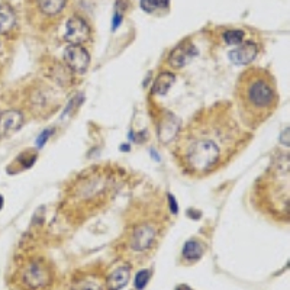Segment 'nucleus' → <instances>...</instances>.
I'll use <instances>...</instances> for the list:
<instances>
[{
	"label": "nucleus",
	"instance_id": "nucleus-12",
	"mask_svg": "<svg viewBox=\"0 0 290 290\" xmlns=\"http://www.w3.org/2000/svg\"><path fill=\"white\" fill-rule=\"evenodd\" d=\"M257 54H258V45L256 43H242L239 44L237 48H234L232 51H230L228 57L232 64L237 66H248L253 61L256 60Z\"/></svg>",
	"mask_w": 290,
	"mask_h": 290
},
{
	"label": "nucleus",
	"instance_id": "nucleus-18",
	"mask_svg": "<svg viewBox=\"0 0 290 290\" xmlns=\"http://www.w3.org/2000/svg\"><path fill=\"white\" fill-rule=\"evenodd\" d=\"M35 160H36V151L26 150V151L17 155V158L13 161V164H16L17 170H26V169H31L34 165Z\"/></svg>",
	"mask_w": 290,
	"mask_h": 290
},
{
	"label": "nucleus",
	"instance_id": "nucleus-19",
	"mask_svg": "<svg viewBox=\"0 0 290 290\" xmlns=\"http://www.w3.org/2000/svg\"><path fill=\"white\" fill-rule=\"evenodd\" d=\"M245 32L242 29H228L222 34V41L225 45H239L244 43Z\"/></svg>",
	"mask_w": 290,
	"mask_h": 290
},
{
	"label": "nucleus",
	"instance_id": "nucleus-16",
	"mask_svg": "<svg viewBox=\"0 0 290 290\" xmlns=\"http://www.w3.org/2000/svg\"><path fill=\"white\" fill-rule=\"evenodd\" d=\"M203 254H205V245L199 239L188 241L183 247V251H181L183 260L189 261V263H196L203 257Z\"/></svg>",
	"mask_w": 290,
	"mask_h": 290
},
{
	"label": "nucleus",
	"instance_id": "nucleus-7",
	"mask_svg": "<svg viewBox=\"0 0 290 290\" xmlns=\"http://www.w3.org/2000/svg\"><path fill=\"white\" fill-rule=\"evenodd\" d=\"M64 39L69 44L74 45H85L86 43L90 41L92 38V29L87 24L85 17L73 15L66 20L64 26Z\"/></svg>",
	"mask_w": 290,
	"mask_h": 290
},
{
	"label": "nucleus",
	"instance_id": "nucleus-15",
	"mask_svg": "<svg viewBox=\"0 0 290 290\" xmlns=\"http://www.w3.org/2000/svg\"><path fill=\"white\" fill-rule=\"evenodd\" d=\"M17 19L15 10L9 5H0V35H6L16 28Z\"/></svg>",
	"mask_w": 290,
	"mask_h": 290
},
{
	"label": "nucleus",
	"instance_id": "nucleus-14",
	"mask_svg": "<svg viewBox=\"0 0 290 290\" xmlns=\"http://www.w3.org/2000/svg\"><path fill=\"white\" fill-rule=\"evenodd\" d=\"M131 279V267L129 265H120L116 270H113L108 280H106V289L108 290H120L128 284Z\"/></svg>",
	"mask_w": 290,
	"mask_h": 290
},
{
	"label": "nucleus",
	"instance_id": "nucleus-23",
	"mask_svg": "<svg viewBox=\"0 0 290 290\" xmlns=\"http://www.w3.org/2000/svg\"><path fill=\"white\" fill-rule=\"evenodd\" d=\"M50 132H51V131H45L43 135L38 138V145H39V147H43V145L45 144V141H47L48 137H50Z\"/></svg>",
	"mask_w": 290,
	"mask_h": 290
},
{
	"label": "nucleus",
	"instance_id": "nucleus-25",
	"mask_svg": "<svg viewBox=\"0 0 290 290\" xmlns=\"http://www.w3.org/2000/svg\"><path fill=\"white\" fill-rule=\"evenodd\" d=\"M122 22V15L119 13H115V16H113V29H116L119 24Z\"/></svg>",
	"mask_w": 290,
	"mask_h": 290
},
{
	"label": "nucleus",
	"instance_id": "nucleus-5",
	"mask_svg": "<svg viewBox=\"0 0 290 290\" xmlns=\"http://www.w3.org/2000/svg\"><path fill=\"white\" fill-rule=\"evenodd\" d=\"M282 158L273 164L260 179L261 189L257 192L261 196V203L274 218H286L289 215V162Z\"/></svg>",
	"mask_w": 290,
	"mask_h": 290
},
{
	"label": "nucleus",
	"instance_id": "nucleus-2",
	"mask_svg": "<svg viewBox=\"0 0 290 290\" xmlns=\"http://www.w3.org/2000/svg\"><path fill=\"white\" fill-rule=\"evenodd\" d=\"M123 171L113 165H94L70 180L63 192L61 211L73 223H80L109 205L119 188Z\"/></svg>",
	"mask_w": 290,
	"mask_h": 290
},
{
	"label": "nucleus",
	"instance_id": "nucleus-27",
	"mask_svg": "<svg viewBox=\"0 0 290 290\" xmlns=\"http://www.w3.org/2000/svg\"><path fill=\"white\" fill-rule=\"evenodd\" d=\"M2 206H3V197L0 196V209H2Z\"/></svg>",
	"mask_w": 290,
	"mask_h": 290
},
{
	"label": "nucleus",
	"instance_id": "nucleus-8",
	"mask_svg": "<svg viewBox=\"0 0 290 290\" xmlns=\"http://www.w3.org/2000/svg\"><path fill=\"white\" fill-rule=\"evenodd\" d=\"M63 58L66 63V67L71 70L74 74H85L90 64V54L85 48V45L69 44L64 48Z\"/></svg>",
	"mask_w": 290,
	"mask_h": 290
},
{
	"label": "nucleus",
	"instance_id": "nucleus-21",
	"mask_svg": "<svg viewBox=\"0 0 290 290\" xmlns=\"http://www.w3.org/2000/svg\"><path fill=\"white\" fill-rule=\"evenodd\" d=\"M150 277H151V272H150V270H141V272H138L137 276H135V280H134L135 289H145V286L150 282Z\"/></svg>",
	"mask_w": 290,
	"mask_h": 290
},
{
	"label": "nucleus",
	"instance_id": "nucleus-3",
	"mask_svg": "<svg viewBox=\"0 0 290 290\" xmlns=\"http://www.w3.org/2000/svg\"><path fill=\"white\" fill-rule=\"evenodd\" d=\"M235 97L239 118L253 129L264 123L279 105L274 77L260 67H250L239 76Z\"/></svg>",
	"mask_w": 290,
	"mask_h": 290
},
{
	"label": "nucleus",
	"instance_id": "nucleus-6",
	"mask_svg": "<svg viewBox=\"0 0 290 290\" xmlns=\"http://www.w3.org/2000/svg\"><path fill=\"white\" fill-rule=\"evenodd\" d=\"M19 286L22 290H50L54 283V270L43 257L26 260L19 268Z\"/></svg>",
	"mask_w": 290,
	"mask_h": 290
},
{
	"label": "nucleus",
	"instance_id": "nucleus-9",
	"mask_svg": "<svg viewBox=\"0 0 290 290\" xmlns=\"http://www.w3.org/2000/svg\"><path fill=\"white\" fill-rule=\"evenodd\" d=\"M67 6L69 0H34V8L39 19H43V26L51 24L52 19H60Z\"/></svg>",
	"mask_w": 290,
	"mask_h": 290
},
{
	"label": "nucleus",
	"instance_id": "nucleus-24",
	"mask_svg": "<svg viewBox=\"0 0 290 290\" xmlns=\"http://www.w3.org/2000/svg\"><path fill=\"white\" fill-rule=\"evenodd\" d=\"M169 206L171 208V212L173 214H177V205H176V200H174V197L171 196V195H169Z\"/></svg>",
	"mask_w": 290,
	"mask_h": 290
},
{
	"label": "nucleus",
	"instance_id": "nucleus-10",
	"mask_svg": "<svg viewBox=\"0 0 290 290\" xmlns=\"http://www.w3.org/2000/svg\"><path fill=\"white\" fill-rule=\"evenodd\" d=\"M197 55V48L195 47V44L190 43V41H183L179 44L169 55V66L171 69L180 70L183 67H186L190 61L193 60Z\"/></svg>",
	"mask_w": 290,
	"mask_h": 290
},
{
	"label": "nucleus",
	"instance_id": "nucleus-26",
	"mask_svg": "<svg viewBox=\"0 0 290 290\" xmlns=\"http://www.w3.org/2000/svg\"><path fill=\"white\" fill-rule=\"evenodd\" d=\"M177 290H192L189 286H186V284H181L180 287H177Z\"/></svg>",
	"mask_w": 290,
	"mask_h": 290
},
{
	"label": "nucleus",
	"instance_id": "nucleus-17",
	"mask_svg": "<svg viewBox=\"0 0 290 290\" xmlns=\"http://www.w3.org/2000/svg\"><path fill=\"white\" fill-rule=\"evenodd\" d=\"M174 81H176V76L173 73L162 71L154 80L153 93L157 94V96H164L165 93H169V90L173 87Z\"/></svg>",
	"mask_w": 290,
	"mask_h": 290
},
{
	"label": "nucleus",
	"instance_id": "nucleus-13",
	"mask_svg": "<svg viewBox=\"0 0 290 290\" xmlns=\"http://www.w3.org/2000/svg\"><path fill=\"white\" fill-rule=\"evenodd\" d=\"M24 125V115L17 109L0 112V137L12 135Z\"/></svg>",
	"mask_w": 290,
	"mask_h": 290
},
{
	"label": "nucleus",
	"instance_id": "nucleus-11",
	"mask_svg": "<svg viewBox=\"0 0 290 290\" xmlns=\"http://www.w3.org/2000/svg\"><path fill=\"white\" fill-rule=\"evenodd\" d=\"M157 129H158L160 141L162 144H169L179 134L180 119L176 115H173L171 112H164L161 118L157 122Z\"/></svg>",
	"mask_w": 290,
	"mask_h": 290
},
{
	"label": "nucleus",
	"instance_id": "nucleus-1",
	"mask_svg": "<svg viewBox=\"0 0 290 290\" xmlns=\"http://www.w3.org/2000/svg\"><path fill=\"white\" fill-rule=\"evenodd\" d=\"M228 103L202 109L174 138L173 155L190 177L200 179L219 170L248 141Z\"/></svg>",
	"mask_w": 290,
	"mask_h": 290
},
{
	"label": "nucleus",
	"instance_id": "nucleus-4",
	"mask_svg": "<svg viewBox=\"0 0 290 290\" xmlns=\"http://www.w3.org/2000/svg\"><path fill=\"white\" fill-rule=\"evenodd\" d=\"M167 226V215L157 206H145L134 215L122 237V251L129 258L151 254Z\"/></svg>",
	"mask_w": 290,
	"mask_h": 290
},
{
	"label": "nucleus",
	"instance_id": "nucleus-22",
	"mask_svg": "<svg viewBox=\"0 0 290 290\" xmlns=\"http://www.w3.org/2000/svg\"><path fill=\"white\" fill-rule=\"evenodd\" d=\"M78 287H80V290H100V284L92 282V280H83V282L78 283Z\"/></svg>",
	"mask_w": 290,
	"mask_h": 290
},
{
	"label": "nucleus",
	"instance_id": "nucleus-20",
	"mask_svg": "<svg viewBox=\"0 0 290 290\" xmlns=\"http://www.w3.org/2000/svg\"><path fill=\"white\" fill-rule=\"evenodd\" d=\"M170 6V0H141V8L147 13H153L158 9H167Z\"/></svg>",
	"mask_w": 290,
	"mask_h": 290
}]
</instances>
